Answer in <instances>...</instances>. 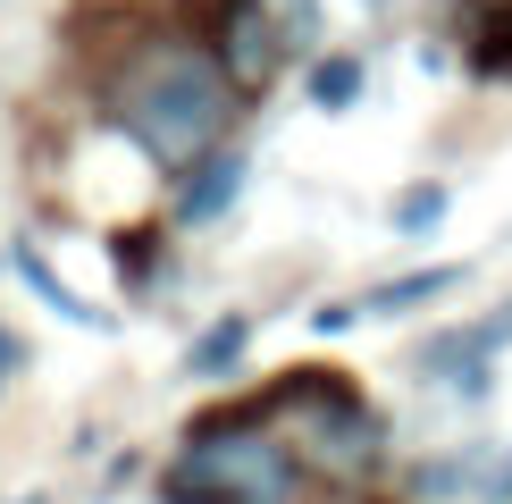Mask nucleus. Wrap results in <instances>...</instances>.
<instances>
[{
    "instance_id": "1",
    "label": "nucleus",
    "mask_w": 512,
    "mask_h": 504,
    "mask_svg": "<svg viewBox=\"0 0 512 504\" xmlns=\"http://www.w3.org/2000/svg\"><path fill=\"white\" fill-rule=\"evenodd\" d=\"M227 118H236V84H227V68L210 51H185V42L143 51L118 84V126L160 168H194L227 135Z\"/></svg>"
},
{
    "instance_id": "2",
    "label": "nucleus",
    "mask_w": 512,
    "mask_h": 504,
    "mask_svg": "<svg viewBox=\"0 0 512 504\" xmlns=\"http://www.w3.org/2000/svg\"><path fill=\"white\" fill-rule=\"evenodd\" d=\"M261 420H277L294 462L311 479H328V488H361L387 462V420L361 404V387L345 370H286V387L261 395Z\"/></svg>"
},
{
    "instance_id": "3",
    "label": "nucleus",
    "mask_w": 512,
    "mask_h": 504,
    "mask_svg": "<svg viewBox=\"0 0 512 504\" xmlns=\"http://www.w3.org/2000/svg\"><path fill=\"white\" fill-rule=\"evenodd\" d=\"M303 462L269 429H202L194 454L160 479V504H294Z\"/></svg>"
},
{
    "instance_id": "4",
    "label": "nucleus",
    "mask_w": 512,
    "mask_h": 504,
    "mask_svg": "<svg viewBox=\"0 0 512 504\" xmlns=\"http://www.w3.org/2000/svg\"><path fill=\"white\" fill-rule=\"evenodd\" d=\"M210 59L227 68L236 93H261V84H277V68H286V34H277V17L261 9V0H227L219 51H210Z\"/></svg>"
},
{
    "instance_id": "5",
    "label": "nucleus",
    "mask_w": 512,
    "mask_h": 504,
    "mask_svg": "<svg viewBox=\"0 0 512 504\" xmlns=\"http://www.w3.org/2000/svg\"><path fill=\"white\" fill-rule=\"evenodd\" d=\"M504 345H512V303H496V311H487V320L437 328L429 345L412 353V370H420V378H437V387L454 395V387H462V378H471V370H496V353H504Z\"/></svg>"
},
{
    "instance_id": "6",
    "label": "nucleus",
    "mask_w": 512,
    "mask_h": 504,
    "mask_svg": "<svg viewBox=\"0 0 512 504\" xmlns=\"http://www.w3.org/2000/svg\"><path fill=\"white\" fill-rule=\"evenodd\" d=\"M496 488V446H454V454H437V462H420L412 471V496L420 504H462V496H479Z\"/></svg>"
},
{
    "instance_id": "7",
    "label": "nucleus",
    "mask_w": 512,
    "mask_h": 504,
    "mask_svg": "<svg viewBox=\"0 0 512 504\" xmlns=\"http://www.w3.org/2000/svg\"><path fill=\"white\" fill-rule=\"evenodd\" d=\"M454 286H471V261L403 269V278H387V286H370V294H361V320H403V311H429V303H445Z\"/></svg>"
},
{
    "instance_id": "8",
    "label": "nucleus",
    "mask_w": 512,
    "mask_h": 504,
    "mask_svg": "<svg viewBox=\"0 0 512 504\" xmlns=\"http://www.w3.org/2000/svg\"><path fill=\"white\" fill-rule=\"evenodd\" d=\"M17 278H26V286L42 294V303L59 311V320H76V328H118V311H93V303H84V294H76V286H68V278H59V269L34 252V244L17 252Z\"/></svg>"
},
{
    "instance_id": "9",
    "label": "nucleus",
    "mask_w": 512,
    "mask_h": 504,
    "mask_svg": "<svg viewBox=\"0 0 512 504\" xmlns=\"http://www.w3.org/2000/svg\"><path fill=\"white\" fill-rule=\"evenodd\" d=\"M471 76L512 84V0H487L479 26H471Z\"/></svg>"
},
{
    "instance_id": "10",
    "label": "nucleus",
    "mask_w": 512,
    "mask_h": 504,
    "mask_svg": "<svg viewBox=\"0 0 512 504\" xmlns=\"http://www.w3.org/2000/svg\"><path fill=\"white\" fill-rule=\"evenodd\" d=\"M236 194H244V160L227 152V160H210V168H194V185H185V202H177V210H185V219L202 227V219H219V210L236 202Z\"/></svg>"
},
{
    "instance_id": "11",
    "label": "nucleus",
    "mask_w": 512,
    "mask_h": 504,
    "mask_svg": "<svg viewBox=\"0 0 512 504\" xmlns=\"http://www.w3.org/2000/svg\"><path fill=\"white\" fill-rule=\"evenodd\" d=\"M361 84H370L361 51H328V59H311V110H353Z\"/></svg>"
},
{
    "instance_id": "12",
    "label": "nucleus",
    "mask_w": 512,
    "mask_h": 504,
    "mask_svg": "<svg viewBox=\"0 0 512 504\" xmlns=\"http://www.w3.org/2000/svg\"><path fill=\"white\" fill-rule=\"evenodd\" d=\"M244 345H252V320H244V311H227V320L210 328L194 353H185V370H194V378H219V370H236V362H244Z\"/></svg>"
},
{
    "instance_id": "13",
    "label": "nucleus",
    "mask_w": 512,
    "mask_h": 504,
    "mask_svg": "<svg viewBox=\"0 0 512 504\" xmlns=\"http://www.w3.org/2000/svg\"><path fill=\"white\" fill-rule=\"evenodd\" d=\"M445 210H454V185H412V194H395L387 219H395V236H429Z\"/></svg>"
},
{
    "instance_id": "14",
    "label": "nucleus",
    "mask_w": 512,
    "mask_h": 504,
    "mask_svg": "<svg viewBox=\"0 0 512 504\" xmlns=\"http://www.w3.org/2000/svg\"><path fill=\"white\" fill-rule=\"evenodd\" d=\"M277 17V34H286V51H311L319 42V0H261Z\"/></svg>"
},
{
    "instance_id": "15",
    "label": "nucleus",
    "mask_w": 512,
    "mask_h": 504,
    "mask_svg": "<svg viewBox=\"0 0 512 504\" xmlns=\"http://www.w3.org/2000/svg\"><path fill=\"white\" fill-rule=\"evenodd\" d=\"M353 320H361V303H319V311H311V328H319V336H345Z\"/></svg>"
},
{
    "instance_id": "16",
    "label": "nucleus",
    "mask_w": 512,
    "mask_h": 504,
    "mask_svg": "<svg viewBox=\"0 0 512 504\" xmlns=\"http://www.w3.org/2000/svg\"><path fill=\"white\" fill-rule=\"evenodd\" d=\"M487 504H512V437L496 446V488H487Z\"/></svg>"
},
{
    "instance_id": "17",
    "label": "nucleus",
    "mask_w": 512,
    "mask_h": 504,
    "mask_svg": "<svg viewBox=\"0 0 512 504\" xmlns=\"http://www.w3.org/2000/svg\"><path fill=\"white\" fill-rule=\"evenodd\" d=\"M9 370H17V336L0 328V387H9Z\"/></svg>"
},
{
    "instance_id": "18",
    "label": "nucleus",
    "mask_w": 512,
    "mask_h": 504,
    "mask_svg": "<svg viewBox=\"0 0 512 504\" xmlns=\"http://www.w3.org/2000/svg\"><path fill=\"white\" fill-rule=\"evenodd\" d=\"M361 9H395V0H361Z\"/></svg>"
}]
</instances>
